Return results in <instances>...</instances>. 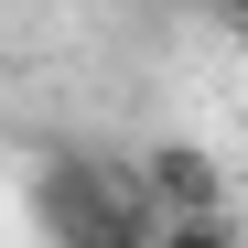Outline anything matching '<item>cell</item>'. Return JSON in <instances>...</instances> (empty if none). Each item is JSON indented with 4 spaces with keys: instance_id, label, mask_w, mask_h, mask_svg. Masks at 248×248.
<instances>
[{
    "instance_id": "6da1fadb",
    "label": "cell",
    "mask_w": 248,
    "mask_h": 248,
    "mask_svg": "<svg viewBox=\"0 0 248 248\" xmlns=\"http://www.w3.org/2000/svg\"><path fill=\"white\" fill-rule=\"evenodd\" d=\"M44 216H54V237H151L140 173L130 162H87V151H65L44 173Z\"/></svg>"
},
{
    "instance_id": "7a4b0ae2",
    "label": "cell",
    "mask_w": 248,
    "mask_h": 248,
    "mask_svg": "<svg viewBox=\"0 0 248 248\" xmlns=\"http://www.w3.org/2000/svg\"><path fill=\"white\" fill-rule=\"evenodd\" d=\"M130 173H140V205H151V216H184V205H227V173H216V151H205V140H151Z\"/></svg>"
},
{
    "instance_id": "3957f363",
    "label": "cell",
    "mask_w": 248,
    "mask_h": 248,
    "mask_svg": "<svg viewBox=\"0 0 248 248\" xmlns=\"http://www.w3.org/2000/svg\"><path fill=\"white\" fill-rule=\"evenodd\" d=\"M140 248H248V227L227 216V205H184V216H151Z\"/></svg>"
},
{
    "instance_id": "277c9868",
    "label": "cell",
    "mask_w": 248,
    "mask_h": 248,
    "mask_svg": "<svg viewBox=\"0 0 248 248\" xmlns=\"http://www.w3.org/2000/svg\"><path fill=\"white\" fill-rule=\"evenodd\" d=\"M54 248H140V237H54Z\"/></svg>"
},
{
    "instance_id": "5b68a950",
    "label": "cell",
    "mask_w": 248,
    "mask_h": 248,
    "mask_svg": "<svg viewBox=\"0 0 248 248\" xmlns=\"http://www.w3.org/2000/svg\"><path fill=\"white\" fill-rule=\"evenodd\" d=\"M216 11H227V22H248V0H216Z\"/></svg>"
},
{
    "instance_id": "8992f818",
    "label": "cell",
    "mask_w": 248,
    "mask_h": 248,
    "mask_svg": "<svg viewBox=\"0 0 248 248\" xmlns=\"http://www.w3.org/2000/svg\"><path fill=\"white\" fill-rule=\"evenodd\" d=\"M237 65H248V22H237Z\"/></svg>"
}]
</instances>
